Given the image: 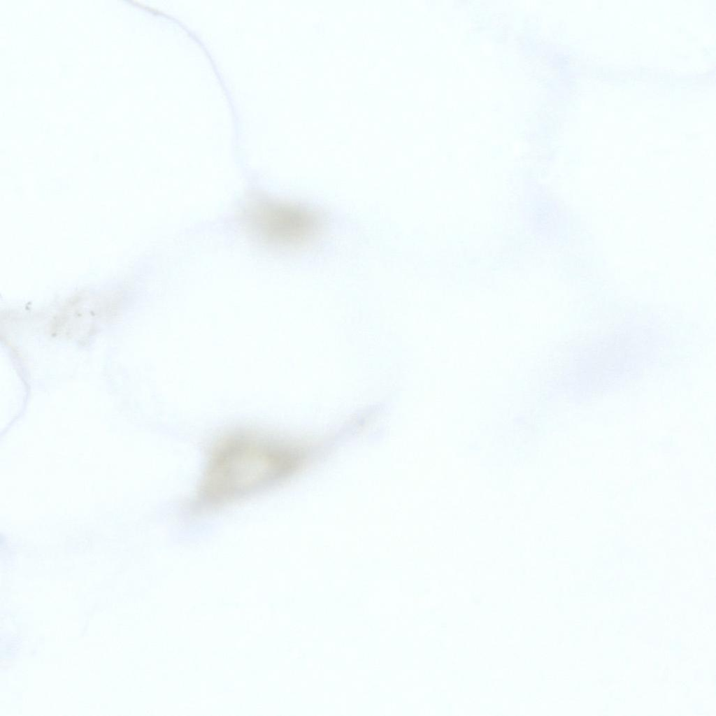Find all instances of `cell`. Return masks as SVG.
<instances>
[{"instance_id": "cell-1", "label": "cell", "mask_w": 716, "mask_h": 716, "mask_svg": "<svg viewBox=\"0 0 716 716\" xmlns=\"http://www.w3.org/2000/svg\"><path fill=\"white\" fill-rule=\"evenodd\" d=\"M300 459L297 448L273 436L227 434L210 453L193 506L214 508L261 493L288 477Z\"/></svg>"}, {"instance_id": "cell-2", "label": "cell", "mask_w": 716, "mask_h": 716, "mask_svg": "<svg viewBox=\"0 0 716 716\" xmlns=\"http://www.w3.org/2000/svg\"><path fill=\"white\" fill-rule=\"evenodd\" d=\"M242 215L245 227L256 238L280 248L306 243L323 226L322 217L313 208L266 197L251 199Z\"/></svg>"}]
</instances>
